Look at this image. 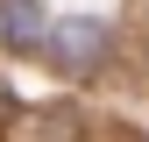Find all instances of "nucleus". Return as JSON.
<instances>
[{"label": "nucleus", "mask_w": 149, "mask_h": 142, "mask_svg": "<svg viewBox=\"0 0 149 142\" xmlns=\"http://www.w3.org/2000/svg\"><path fill=\"white\" fill-rule=\"evenodd\" d=\"M43 0H0V43L14 50H43Z\"/></svg>", "instance_id": "f03ea898"}, {"label": "nucleus", "mask_w": 149, "mask_h": 142, "mask_svg": "<svg viewBox=\"0 0 149 142\" xmlns=\"http://www.w3.org/2000/svg\"><path fill=\"white\" fill-rule=\"evenodd\" d=\"M43 50H50V64H57V71L85 78V71H100V64H107V22H92V14H71V22L43 29Z\"/></svg>", "instance_id": "f257e3e1"}]
</instances>
